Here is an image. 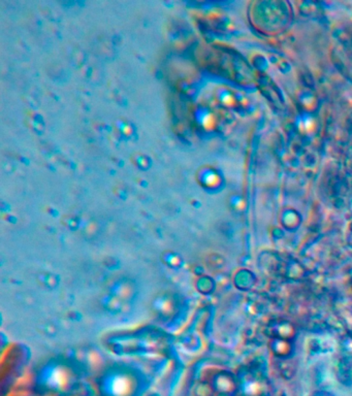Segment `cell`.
I'll return each instance as SVG.
<instances>
[{"label": "cell", "instance_id": "1", "mask_svg": "<svg viewBox=\"0 0 352 396\" xmlns=\"http://www.w3.org/2000/svg\"><path fill=\"white\" fill-rule=\"evenodd\" d=\"M106 389L111 396H133L137 390V382L131 377L119 375L109 381Z\"/></svg>", "mask_w": 352, "mask_h": 396}]
</instances>
